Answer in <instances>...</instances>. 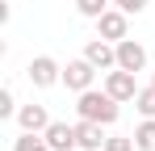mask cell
I'll use <instances>...</instances> for the list:
<instances>
[{
  "instance_id": "d6986e66",
  "label": "cell",
  "mask_w": 155,
  "mask_h": 151,
  "mask_svg": "<svg viewBox=\"0 0 155 151\" xmlns=\"http://www.w3.org/2000/svg\"><path fill=\"white\" fill-rule=\"evenodd\" d=\"M151 84H155V72H151Z\"/></svg>"
},
{
  "instance_id": "7a4b0ae2",
  "label": "cell",
  "mask_w": 155,
  "mask_h": 151,
  "mask_svg": "<svg viewBox=\"0 0 155 151\" xmlns=\"http://www.w3.org/2000/svg\"><path fill=\"white\" fill-rule=\"evenodd\" d=\"M84 59H88L97 72H113V67H117V42H109V38L97 34V38L84 46Z\"/></svg>"
},
{
  "instance_id": "e0dca14e",
  "label": "cell",
  "mask_w": 155,
  "mask_h": 151,
  "mask_svg": "<svg viewBox=\"0 0 155 151\" xmlns=\"http://www.w3.org/2000/svg\"><path fill=\"white\" fill-rule=\"evenodd\" d=\"M113 4H117L122 13H143V8H147V0H113Z\"/></svg>"
},
{
  "instance_id": "277c9868",
  "label": "cell",
  "mask_w": 155,
  "mask_h": 151,
  "mask_svg": "<svg viewBox=\"0 0 155 151\" xmlns=\"http://www.w3.org/2000/svg\"><path fill=\"white\" fill-rule=\"evenodd\" d=\"M92 80H97V67H92V63H88L84 55H80V59H71V63L63 67V84H67V88H71L76 97L92 88Z\"/></svg>"
},
{
  "instance_id": "5b68a950",
  "label": "cell",
  "mask_w": 155,
  "mask_h": 151,
  "mask_svg": "<svg viewBox=\"0 0 155 151\" xmlns=\"http://www.w3.org/2000/svg\"><path fill=\"white\" fill-rule=\"evenodd\" d=\"M126 17H130V13H122V8H105L101 17H97V34H101V38H109V42L130 38V34H126V29H130Z\"/></svg>"
},
{
  "instance_id": "ac0fdd59",
  "label": "cell",
  "mask_w": 155,
  "mask_h": 151,
  "mask_svg": "<svg viewBox=\"0 0 155 151\" xmlns=\"http://www.w3.org/2000/svg\"><path fill=\"white\" fill-rule=\"evenodd\" d=\"M63 151H80V147H63Z\"/></svg>"
},
{
  "instance_id": "8fae6325",
  "label": "cell",
  "mask_w": 155,
  "mask_h": 151,
  "mask_svg": "<svg viewBox=\"0 0 155 151\" xmlns=\"http://www.w3.org/2000/svg\"><path fill=\"white\" fill-rule=\"evenodd\" d=\"M134 143H138V151H155V118H143V122H138Z\"/></svg>"
},
{
  "instance_id": "2e32d148",
  "label": "cell",
  "mask_w": 155,
  "mask_h": 151,
  "mask_svg": "<svg viewBox=\"0 0 155 151\" xmlns=\"http://www.w3.org/2000/svg\"><path fill=\"white\" fill-rule=\"evenodd\" d=\"M17 113V101H13V88H0V118H13Z\"/></svg>"
},
{
  "instance_id": "ba28073f",
  "label": "cell",
  "mask_w": 155,
  "mask_h": 151,
  "mask_svg": "<svg viewBox=\"0 0 155 151\" xmlns=\"http://www.w3.org/2000/svg\"><path fill=\"white\" fill-rule=\"evenodd\" d=\"M105 126L101 122H88V118H80L76 122V147L80 151H105Z\"/></svg>"
},
{
  "instance_id": "5bb4252c",
  "label": "cell",
  "mask_w": 155,
  "mask_h": 151,
  "mask_svg": "<svg viewBox=\"0 0 155 151\" xmlns=\"http://www.w3.org/2000/svg\"><path fill=\"white\" fill-rule=\"evenodd\" d=\"M109 4H113V0H76L80 17H92V21L101 17V13H105V8H109Z\"/></svg>"
},
{
  "instance_id": "52a82bcc",
  "label": "cell",
  "mask_w": 155,
  "mask_h": 151,
  "mask_svg": "<svg viewBox=\"0 0 155 151\" xmlns=\"http://www.w3.org/2000/svg\"><path fill=\"white\" fill-rule=\"evenodd\" d=\"M117 67H126V72H147V50L143 42H134V38H122L117 42Z\"/></svg>"
},
{
  "instance_id": "3957f363",
  "label": "cell",
  "mask_w": 155,
  "mask_h": 151,
  "mask_svg": "<svg viewBox=\"0 0 155 151\" xmlns=\"http://www.w3.org/2000/svg\"><path fill=\"white\" fill-rule=\"evenodd\" d=\"M25 76H29V84H34V88H51V84H59V80H63V67L54 63L51 55H38V59H29Z\"/></svg>"
},
{
  "instance_id": "4fadbf2b",
  "label": "cell",
  "mask_w": 155,
  "mask_h": 151,
  "mask_svg": "<svg viewBox=\"0 0 155 151\" xmlns=\"http://www.w3.org/2000/svg\"><path fill=\"white\" fill-rule=\"evenodd\" d=\"M134 109H138L143 118H155V84H151V88H138V97H134Z\"/></svg>"
},
{
  "instance_id": "9c48e42d",
  "label": "cell",
  "mask_w": 155,
  "mask_h": 151,
  "mask_svg": "<svg viewBox=\"0 0 155 151\" xmlns=\"http://www.w3.org/2000/svg\"><path fill=\"white\" fill-rule=\"evenodd\" d=\"M17 122H21V130L42 134V130L51 126V113H46V105H21V109H17Z\"/></svg>"
},
{
  "instance_id": "6da1fadb",
  "label": "cell",
  "mask_w": 155,
  "mask_h": 151,
  "mask_svg": "<svg viewBox=\"0 0 155 151\" xmlns=\"http://www.w3.org/2000/svg\"><path fill=\"white\" fill-rule=\"evenodd\" d=\"M122 101L117 97H109L105 88H88V92H80V101H76V113L80 118H88V122H101V126H113L117 122V109Z\"/></svg>"
},
{
  "instance_id": "7c38bea8",
  "label": "cell",
  "mask_w": 155,
  "mask_h": 151,
  "mask_svg": "<svg viewBox=\"0 0 155 151\" xmlns=\"http://www.w3.org/2000/svg\"><path fill=\"white\" fill-rule=\"evenodd\" d=\"M13 151H54L46 139H38L34 130H21V139H13Z\"/></svg>"
},
{
  "instance_id": "30bf717a",
  "label": "cell",
  "mask_w": 155,
  "mask_h": 151,
  "mask_svg": "<svg viewBox=\"0 0 155 151\" xmlns=\"http://www.w3.org/2000/svg\"><path fill=\"white\" fill-rule=\"evenodd\" d=\"M42 139L51 143L54 151H63V147H76V126H67V122H51L46 130H42Z\"/></svg>"
},
{
  "instance_id": "8992f818",
  "label": "cell",
  "mask_w": 155,
  "mask_h": 151,
  "mask_svg": "<svg viewBox=\"0 0 155 151\" xmlns=\"http://www.w3.org/2000/svg\"><path fill=\"white\" fill-rule=\"evenodd\" d=\"M105 92L117 101H134L138 97V84H134V72L126 67H113V72H105Z\"/></svg>"
},
{
  "instance_id": "9a60e30c",
  "label": "cell",
  "mask_w": 155,
  "mask_h": 151,
  "mask_svg": "<svg viewBox=\"0 0 155 151\" xmlns=\"http://www.w3.org/2000/svg\"><path fill=\"white\" fill-rule=\"evenodd\" d=\"M134 147H138V143H134V134H130V139H126V134H113V139H105V151H134Z\"/></svg>"
}]
</instances>
